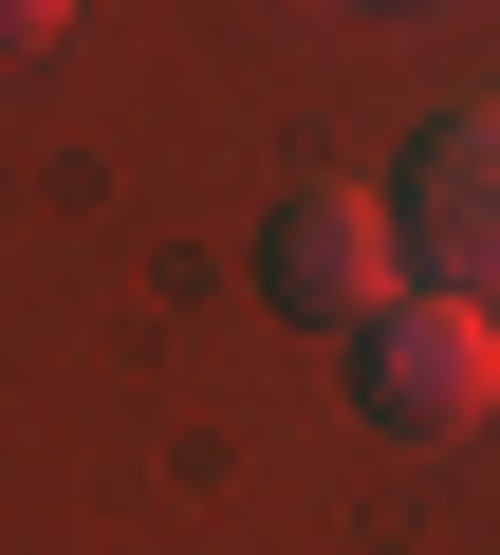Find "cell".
<instances>
[{
    "label": "cell",
    "instance_id": "obj_4",
    "mask_svg": "<svg viewBox=\"0 0 500 555\" xmlns=\"http://www.w3.org/2000/svg\"><path fill=\"white\" fill-rule=\"evenodd\" d=\"M75 38V0H0V56H56Z\"/></svg>",
    "mask_w": 500,
    "mask_h": 555
},
{
    "label": "cell",
    "instance_id": "obj_2",
    "mask_svg": "<svg viewBox=\"0 0 500 555\" xmlns=\"http://www.w3.org/2000/svg\"><path fill=\"white\" fill-rule=\"evenodd\" d=\"M352 408L389 426V444H463V426H500V297H426L389 315V334H352Z\"/></svg>",
    "mask_w": 500,
    "mask_h": 555
},
{
    "label": "cell",
    "instance_id": "obj_3",
    "mask_svg": "<svg viewBox=\"0 0 500 555\" xmlns=\"http://www.w3.org/2000/svg\"><path fill=\"white\" fill-rule=\"evenodd\" d=\"M389 222L445 297H500V93L482 112H426V149L389 167Z\"/></svg>",
    "mask_w": 500,
    "mask_h": 555
},
{
    "label": "cell",
    "instance_id": "obj_1",
    "mask_svg": "<svg viewBox=\"0 0 500 555\" xmlns=\"http://www.w3.org/2000/svg\"><path fill=\"white\" fill-rule=\"evenodd\" d=\"M260 278H279V315H316V334H389V315L426 297V259H408L389 185H279Z\"/></svg>",
    "mask_w": 500,
    "mask_h": 555
}]
</instances>
